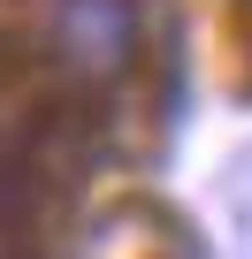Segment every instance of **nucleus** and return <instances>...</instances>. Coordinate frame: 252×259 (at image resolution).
Returning a JSON list of instances; mask_svg holds the SVG:
<instances>
[{"label": "nucleus", "instance_id": "nucleus-1", "mask_svg": "<svg viewBox=\"0 0 252 259\" xmlns=\"http://www.w3.org/2000/svg\"><path fill=\"white\" fill-rule=\"evenodd\" d=\"M61 69L77 76H122L138 61V8L130 0H54V23H46Z\"/></svg>", "mask_w": 252, "mask_h": 259}]
</instances>
